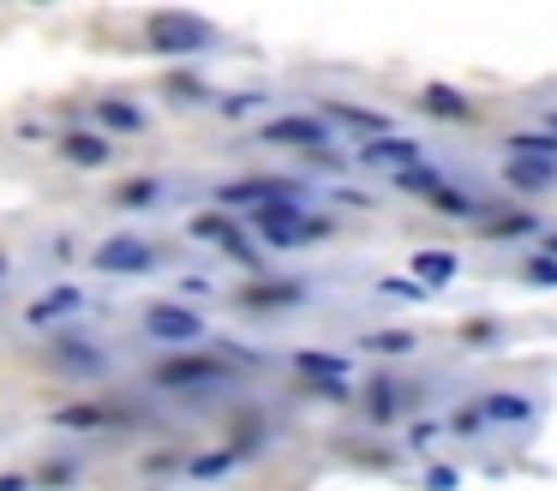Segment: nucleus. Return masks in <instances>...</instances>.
Here are the masks:
<instances>
[{
	"instance_id": "f257e3e1",
	"label": "nucleus",
	"mask_w": 557,
	"mask_h": 491,
	"mask_svg": "<svg viewBox=\"0 0 557 491\" xmlns=\"http://www.w3.org/2000/svg\"><path fill=\"white\" fill-rule=\"evenodd\" d=\"M145 48L162 60H193V54H205V48H216V24L198 19V12H150Z\"/></svg>"
},
{
	"instance_id": "f03ea898",
	"label": "nucleus",
	"mask_w": 557,
	"mask_h": 491,
	"mask_svg": "<svg viewBox=\"0 0 557 491\" xmlns=\"http://www.w3.org/2000/svg\"><path fill=\"white\" fill-rule=\"evenodd\" d=\"M252 228H258V234H264L276 251H294V246H318V240H330V222L306 210V198H276V204H264V210H252Z\"/></svg>"
},
{
	"instance_id": "7ed1b4c3",
	"label": "nucleus",
	"mask_w": 557,
	"mask_h": 491,
	"mask_svg": "<svg viewBox=\"0 0 557 491\" xmlns=\"http://www.w3.org/2000/svg\"><path fill=\"white\" fill-rule=\"evenodd\" d=\"M150 383L169 390V395H198V390H216V383H234V366L193 347V354H169V359H162V366L150 371Z\"/></svg>"
},
{
	"instance_id": "20e7f679",
	"label": "nucleus",
	"mask_w": 557,
	"mask_h": 491,
	"mask_svg": "<svg viewBox=\"0 0 557 491\" xmlns=\"http://www.w3.org/2000/svg\"><path fill=\"white\" fill-rule=\"evenodd\" d=\"M138 323H145V335H150V342L181 347V354H193V347L210 335L205 311H198V306H181V299H150V306L138 311Z\"/></svg>"
},
{
	"instance_id": "39448f33",
	"label": "nucleus",
	"mask_w": 557,
	"mask_h": 491,
	"mask_svg": "<svg viewBox=\"0 0 557 491\" xmlns=\"http://www.w3.org/2000/svg\"><path fill=\"white\" fill-rule=\"evenodd\" d=\"M90 263H97L102 275H150L162 263V246L145 234H109L97 251H90Z\"/></svg>"
},
{
	"instance_id": "423d86ee",
	"label": "nucleus",
	"mask_w": 557,
	"mask_h": 491,
	"mask_svg": "<svg viewBox=\"0 0 557 491\" xmlns=\"http://www.w3.org/2000/svg\"><path fill=\"white\" fill-rule=\"evenodd\" d=\"M276 198H300V186L294 180H276V174H246V180H222L216 186V210H264V204Z\"/></svg>"
},
{
	"instance_id": "0eeeda50",
	"label": "nucleus",
	"mask_w": 557,
	"mask_h": 491,
	"mask_svg": "<svg viewBox=\"0 0 557 491\" xmlns=\"http://www.w3.org/2000/svg\"><path fill=\"white\" fill-rule=\"evenodd\" d=\"M258 138H264V144H282V150H312V156H324L330 120H324V114H276V120H264V126H258Z\"/></svg>"
},
{
	"instance_id": "6e6552de",
	"label": "nucleus",
	"mask_w": 557,
	"mask_h": 491,
	"mask_svg": "<svg viewBox=\"0 0 557 491\" xmlns=\"http://www.w3.org/2000/svg\"><path fill=\"white\" fill-rule=\"evenodd\" d=\"M54 150H61L66 168H85V174H97V168L114 162V150H121V144H114L109 132H97V126H73V132H61V144H54Z\"/></svg>"
},
{
	"instance_id": "1a4fd4ad",
	"label": "nucleus",
	"mask_w": 557,
	"mask_h": 491,
	"mask_svg": "<svg viewBox=\"0 0 557 491\" xmlns=\"http://www.w3.org/2000/svg\"><path fill=\"white\" fill-rule=\"evenodd\" d=\"M360 162L377 168V174H413V168H425V150L413 138H401V132H389V138H366L360 144Z\"/></svg>"
},
{
	"instance_id": "9d476101",
	"label": "nucleus",
	"mask_w": 557,
	"mask_h": 491,
	"mask_svg": "<svg viewBox=\"0 0 557 491\" xmlns=\"http://www.w3.org/2000/svg\"><path fill=\"white\" fill-rule=\"evenodd\" d=\"M78 311H85V287H73V282H54L49 294H37V299L25 306V323H30V330H49V323L61 330L66 318H78Z\"/></svg>"
},
{
	"instance_id": "9b49d317",
	"label": "nucleus",
	"mask_w": 557,
	"mask_h": 491,
	"mask_svg": "<svg viewBox=\"0 0 557 491\" xmlns=\"http://www.w3.org/2000/svg\"><path fill=\"white\" fill-rule=\"evenodd\" d=\"M193 240H205V246H222L228 258H240L246 270L258 263V251L246 246L240 222H234V216H222V210H205V216H193Z\"/></svg>"
},
{
	"instance_id": "f8f14e48",
	"label": "nucleus",
	"mask_w": 557,
	"mask_h": 491,
	"mask_svg": "<svg viewBox=\"0 0 557 491\" xmlns=\"http://www.w3.org/2000/svg\"><path fill=\"white\" fill-rule=\"evenodd\" d=\"M49 359H54L61 371H78V378H85V371H102V366H109V354H102L97 342H78V335H66V330H54Z\"/></svg>"
},
{
	"instance_id": "ddd939ff",
	"label": "nucleus",
	"mask_w": 557,
	"mask_h": 491,
	"mask_svg": "<svg viewBox=\"0 0 557 491\" xmlns=\"http://www.w3.org/2000/svg\"><path fill=\"white\" fill-rule=\"evenodd\" d=\"M480 414H485V426H533V419H540V402H533V395H516V390H497L480 402Z\"/></svg>"
},
{
	"instance_id": "4468645a",
	"label": "nucleus",
	"mask_w": 557,
	"mask_h": 491,
	"mask_svg": "<svg viewBox=\"0 0 557 491\" xmlns=\"http://www.w3.org/2000/svg\"><path fill=\"white\" fill-rule=\"evenodd\" d=\"M294 371H300V378H312L318 390H336V383H348V359H342V354H324V347H300V354H294Z\"/></svg>"
},
{
	"instance_id": "2eb2a0df",
	"label": "nucleus",
	"mask_w": 557,
	"mask_h": 491,
	"mask_svg": "<svg viewBox=\"0 0 557 491\" xmlns=\"http://www.w3.org/2000/svg\"><path fill=\"white\" fill-rule=\"evenodd\" d=\"M150 120H145V108L138 102H126V96H97V132H145Z\"/></svg>"
},
{
	"instance_id": "dca6fc26",
	"label": "nucleus",
	"mask_w": 557,
	"mask_h": 491,
	"mask_svg": "<svg viewBox=\"0 0 557 491\" xmlns=\"http://www.w3.org/2000/svg\"><path fill=\"white\" fill-rule=\"evenodd\" d=\"M456 251H413V282L425 287V294H437V287H449L456 282Z\"/></svg>"
},
{
	"instance_id": "f3484780",
	"label": "nucleus",
	"mask_w": 557,
	"mask_h": 491,
	"mask_svg": "<svg viewBox=\"0 0 557 491\" xmlns=\"http://www.w3.org/2000/svg\"><path fill=\"white\" fill-rule=\"evenodd\" d=\"M300 299H306V282H258V287H240V306H252V311L300 306Z\"/></svg>"
},
{
	"instance_id": "a211bd4d",
	"label": "nucleus",
	"mask_w": 557,
	"mask_h": 491,
	"mask_svg": "<svg viewBox=\"0 0 557 491\" xmlns=\"http://www.w3.org/2000/svg\"><path fill=\"white\" fill-rule=\"evenodd\" d=\"M162 198H169V186H162L157 174H138V180H121V186H114V210H157Z\"/></svg>"
},
{
	"instance_id": "6ab92c4d",
	"label": "nucleus",
	"mask_w": 557,
	"mask_h": 491,
	"mask_svg": "<svg viewBox=\"0 0 557 491\" xmlns=\"http://www.w3.org/2000/svg\"><path fill=\"white\" fill-rule=\"evenodd\" d=\"M114 414L97 402H73V407H54V431H109Z\"/></svg>"
},
{
	"instance_id": "aec40b11",
	"label": "nucleus",
	"mask_w": 557,
	"mask_h": 491,
	"mask_svg": "<svg viewBox=\"0 0 557 491\" xmlns=\"http://www.w3.org/2000/svg\"><path fill=\"white\" fill-rule=\"evenodd\" d=\"M504 174H509V186H521V192L557 186V162H533V156H509Z\"/></svg>"
},
{
	"instance_id": "412c9836",
	"label": "nucleus",
	"mask_w": 557,
	"mask_h": 491,
	"mask_svg": "<svg viewBox=\"0 0 557 491\" xmlns=\"http://www.w3.org/2000/svg\"><path fill=\"white\" fill-rule=\"evenodd\" d=\"M324 120H342L354 132H372V138H389V120L377 108H354V102H324Z\"/></svg>"
},
{
	"instance_id": "4be33fe9",
	"label": "nucleus",
	"mask_w": 557,
	"mask_h": 491,
	"mask_svg": "<svg viewBox=\"0 0 557 491\" xmlns=\"http://www.w3.org/2000/svg\"><path fill=\"white\" fill-rule=\"evenodd\" d=\"M420 108H425V114H437V120H468L473 114V102L461 90H449V84H425Z\"/></svg>"
},
{
	"instance_id": "5701e85b",
	"label": "nucleus",
	"mask_w": 557,
	"mask_h": 491,
	"mask_svg": "<svg viewBox=\"0 0 557 491\" xmlns=\"http://www.w3.org/2000/svg\"><path fill=\"white\" fill-rule=\"evenodd\" d=\"M509 156H533V162H557L552 132H509Z\"/></svg>"
},
{
	"instance_id": "b1692460",
	"label": "nucleus",
	"mask_w": 557,
	"mask_h": 491,
	"mask_svg": "<svg viewBox=\"0 0 557 491\" xmlns=\"http://www.w3.org/2000/svg\"><path fill=\"white\" fill-rule=\"evenodd\" d=\"M396 402H401L396 378H372V390H366V407H372V419H389V414H396Z\"/></svg>"
},
{
	"instance_id": "393cba45",
	"label": "nucleus",
	"mask_w": 557,
	"mask_h": 491,
	"mask_svg": "<svg viewBox=\"0 0 557 491\" xmlns=\"http://www.w3.org/2000/svg\"><path fill=\"white\" fill-rule=\"evenodd\" d=\"M396 192H413V198H425V204H432L437 192H444V180H437L432 168H413V174H396Z\"/></svg>"
},
{
	"instance_id": "a878e982",
	"label": "nucleus",
	"mask_w": 557,
	"mask_h": 491,
	"mask_svg": "<svg viewBox=\"0 0 557 491\" xmlns=\"http://www.w3.org/2000/svg\"><path fill=\"white\" fill-rule=\"evenodd\" d=\"M234 462H240V450H210V455H198V462L186 467V474H193V479H222Z\"/></svg>"
},
{
	"instance_id": "bb28decb",
	"label": "nucleus",
	"mask_w": 557,
	"mask_h": 491,
	"mask_svg": "<svg viewBox=\"0 0 557 491\" xmlns=\"http://www.w3.org/2000/svg\"><path fill=\"white\" fill-rule=\"evenodd\" d=\"M366 347H372V354H413V335L408 330H377V335H366Z\"/></svg>"
},
{
	"instance_id": "cd10ccee",
	"label": "nucleus",
	"mask_w": 557,
	"mask_h": 491,
	"mask_svg": "<svg viewBox=\"0 0 557 491\" xmlns=\"http://www.w3.org/2000/svg\"><path fill=\"white\" fill-rule=\"evenodd\" d=\"M377 294H384V299H432L420 282H413V275H384V282H377Z\"/></svg>"
},
{
	"instance_id": "c85d7f7f",
	"label": "nucleus",
	"mask_w": 557,
	"mask_h": 491,
	"mask_svg": "<svg viewBox=\"0 0 557 491\" xmlns=\"http://www.w3.org/2000/svg\"><path fill=\"white\" fill-rule=\"evenodd\" d=\"M432 204H437L444 216H473V210H480V198H468V192H456V186H444Z\"/></svg>"
},
{
	"instance_id": "c756f323",
	"label": "nucleus",
	"mask_w": 557,
	"mask_h": 491,
	"mask_svg": "<svg viewBox=\"0 0 557 491\" xmlns=\"http://www.w3.org/2000/svg\"><path fill=\"white\" fill-rule=\"evenodd\" d=\"M222 114H228V120H246V114H252V108H264V96H258V90H240V96H222Z\"/></svg>"
},
{
	"instance_id": "7c9ffc66",
	"label": "nucleus",
	"mask_w": 557,
	"mask_h": 491,
	"mask_svg": "<svg viewBox=\"0 0 557 491\" xmlns=\"http://www.w3.org/2000/svg\"><path fill=\"white\" fill-rule=\"evenodd\" d=\"M449 431H456V438H480V431H485V414H480V407H456Z\"/></svg>"
},
{
	"instance_id": "2f4dec72",
	"label": "nucleus",
	"mask_w": 557,
	"mask_h": 491,
	"mask_svg": "<svg viewBox=\"0 0 557 491\" xmlns=\"http://www.w3.org/2000/svg\"><path fill=\"white\" fill-rule=\"evenodd\" d=\"M169 96L174 102H210V90L198 78H169Z\"/></svg>"
},
{
	"instance_id": "473e14b6",
	"label": "nucleus",
	"mask_w": 557,
	"mask_h": 491,
	"mask_svg": "<svg viewBox=\"0 0 557 491\" xmlns=\"http://www.w3.org/2000/svg\"><path fill=\"white\" fill-rule=\"evenodd\" d=\"M456 486H461L456 467H432V474H425V491H456Z\"/></svg>"
},
{
	"instance_id": "72a5a7b5",
	"label": "nucleus",
	"mask_w": 557,
	"mask_h": 491,
	"mask_svg": "<svg viewBox=\"0 0 557 491\" xmlns=\"http://www.w3.org/2000/svg\"><path fill=\"white\" fill-rule=\"evenodd\" d=\"M528 282H540V287H557V263H552V258H533V263H528Z\"/></svg>"
},
{
	"instance_id": "f704fd0d",
	"label": "nucleus",
	"mask_w": 557,
	"mask_h": 491,
	"mask_svg": "<svg viewBox=\"0 0 557 491\" xmlns=\"http://www.w3.org/2000/svg\"><path fill=\"white\" fill-rule=\"evenodd\" d=\"M533 228V216H509V222H497L492 228V240H509V234H528Z\"/></svg>"
},
{
	"instance_id": "c9c22d12",
	"label": "nucleus",
	"mask_w": 557,
	"mask_h": 491,
	"mask_svg": "<svg viewBox=\"0 0 557 491\" xmlns=\"http://www.w3.org/2000/svg\"><path fill=\"white\" fill-rule=\"evenodd\" d=\"M432 431H437V426H425V419H420V426L408 431V443H413V450H425V443H432Z\"/></svg>"
},
{
	"instance_id": "e433bc0d",
	"label": "nucleus",
	"mask_w": 557,
	"mask_h": 491,
	"mask_svg": "<svg viewBox=\"0 0 557 491\" xmlns=\"http://www.w3.org/2000/svg\"><path fill=\"white\" fill-rule=\"evenodd\" d=\"M0 491H30V474H0Z\"/></svg>"
},
{
	"instance_id": "4c0bfd02",
	"label": "nucleus",
	"mask_w": 557,
	"mask_h": 491,
	"mask_svg": "<svg viewBox=\"0 0 557 491\" xmlns=\"http://www.w3.org/2000/svg\"><path fill=\"white\" fill-rule=\"evenodd\" d=\"M545 258L557 263V228H552V234H545Z\"/></svg>"
},
{
	"instance_id": "58836bf2",
	"label": "nucleus",
	"mask_w": 557,
	"mask_h": 491,
	"mask_svg": "<svg viewBox=\"0 0 557 491\" xmlns=\"http://www.w3.org/2000/svg\"><path fill=\"white\" fill-rule=\"evenodd\" d=\"M545 132H552V138H557V108H552V114H545Z\"/></svg>"
}]
</instances>
